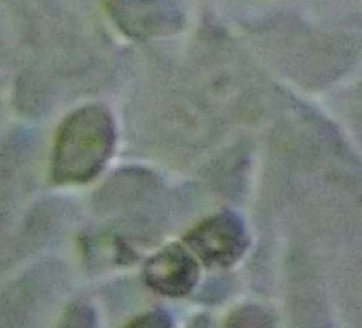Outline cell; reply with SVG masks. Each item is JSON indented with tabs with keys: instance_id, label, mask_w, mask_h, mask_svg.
I'll use <instances>...</instances> for the list:
<instances>
[{
	"instance_id": "ba28073f",
	"label": "cell",
	"mask_w": 362,
	"mask_h": 328,
	"mask_svg": "<svg viewBox=\"0 0 362 328\" xmlns=\"http://www.w3.org/2000/svg\"><path fill=\"white\" fill-rule=\"evenodd\" d=\"M126 328H174L168 314L163 311H150L134 318Z\"/></svg>"
},
{
	"instance_id": "3957f363",
	"label": "cell",
	"mask_w": 362,
	"mask_h": 328,
	"mask_svg": "<svg viewBox=\"0 0 362 328\" xmlns=\"http://www.w3.org/2000/svg\"><path fill=\"white\" fill-rule=\"evenodd\" d=\"M192 253L209 266H229L235 263L247 246V235L242 221L222 212L198 223L185 238Z\"/></svg>"
},
{
	"instance_id": "7a4b0ae2",
	"label": "cell",
	"mask_w": 362,
	"mask_h": 328,
	"mask_svg": "<svg viewBox=\"0 0 362 328\" xmlns=\"http://www.w3.org/2000/svg\"><path fill=\"white\" fill-rule=\"evenodd\" d=\"M69 286L59 260H42L0 288V328H44Z\"/></svg>"
},
{
	"instance_id": "8992f818",
	"label": "cell",
	"mask_w": 362,
	"mask_h": 328,
	"mask_svg": "<svg viewBox=\"0 0 362 328\" xmlns=\"http://www.w3.org/2000/svg\"><path fill=\"white\" fill-rule=\"evenodd\" d=\"M57 328H98L95 308L85 300L74 301L64 312Z\"/></svg>"
},
{
	"instance_id": "277c9868",
	"label": "cell",
	"mask_w": 362,
	"mask_h": 328,
	"mask_svg": "<svg viewBox=\"0 0 362 328\" xmlns=\"http://www.w3.org/2000/svg\"><path fill=\"white\" fill-rule=\"evenodd\" d=\"M117 25L134 38H156L177 33L184 13L174 0H105Z\"/></svg>"
},
{
	"instance_id": "52a82bcc",
	"label": "cell",
	"mask_w": 362,
	"mask_h": 328,
	"mask_svg": "<svg viewBox=\"0 0 362 328\" xmlns=\"http://www.w3.org/2000/svg\"><path fill=\"white\" fill-rule=\"evenodd\" d=\"M225 328H273V327L266 312L255 307H246L235 311L228 318Z\"/></svg>"
},
{
	"instance_id": "5b68a950",
	"label": "cell",
	"mask_w": 362,
	"mask_h": 328,
	"mask_svg": "<svg viewBox=\"0 0 362 328\" xmlns=\"http://www.w3.org/2000/svg\"><path fill=\"white\" fill-rule=\"evenodd\" d=\"M143 276L154 291L168 297H181L195 286L198 264L184 247L170 245L148 259Z\"/></svg>"
},
{
	"instance_id": "6da1fadb",
	"label": "cell",
	"mask_w": 362,
	"mask_h": 328,
	"mask_svg": "<svg viewBox=\"0 0 362 328\" xmlns=\"http://www.w3.org/2000/svg\"><path fill=\"white\" fill-rule=\"evenodd\" d=\"M115 127L110 115L100 106L74 112L61 126L52 172L59 182H85L93 178L110 157Z\"/></svg>"
}]
</instances>
